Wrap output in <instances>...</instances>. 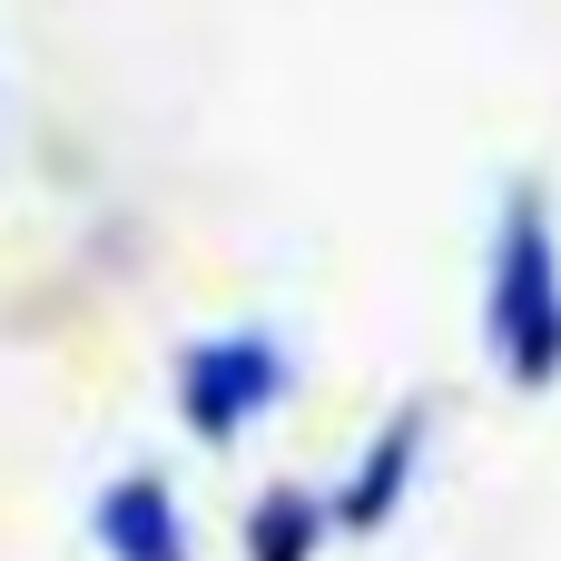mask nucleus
Here are the masks:
<instances>
[{"instance_id":"f257e3e1","label":"nucleus","mask_w":561,"mask_h":561,"mask_svg":"<svg viewBox=\"0 0 561 561\" xmlns=\"http://www.w3.org/2000/svg\"><path fill=\"white\" fill-rule=\"evenodd\" d=\"M483 345H493L503 385H523V394H552L561 385V227H552V197L533 178H513L503 187V217H493Z\"/></svg>"},{"instance_id":"f03ea898","label":"nucleus","mask_w":561,"mask_h":561,"mask_svg":"<svg viewBox=\"0 0 561 561\" xmlns=\"http://www.w3.org/2000/svg\"><path fill=\"white\" fill-rule=\"evenodd\" d=\"M286 385H296V365H286V345H276L266 325L207 335V345L178 355V424H187L197 444H237L256 414L286 404Z\"/></svg>"},{"instance_id":"7ed1b4c3","label":"nucleus","mask_w":561,"mask_h":561,"mask_svg":"<svg viewBox=\"0 0 561 561\" xmlns=\"http://www.w3.org/2000/svg\"><path fill=\"white\" fill-rule=\"evenodd\" d=\"M424 444H434V404H394V414L375 424V444L355 454V473L325 493L345 542H365V533H385V523L404 513V493H414V473H424Z\"/></svg>"},{"instance_id":"20e7f679","label":"nucleus","mask_w":561,"mask_h":561,"mask_svg":"<svg viewBox=\"0 0 561 561\" xmlns=\"http://www.w3.org/2000/svg\"><path fill=\"white\" fill-rule=\"evenodd\" d=\"M89 542H99L108 561H197L168 473H118V483H99V503H89Z\"/></svg>"},{"instance_id":"39448f33","label":"nucleus","mask_w":561,"mask_h":561,"mask_svg":"<svg viewBox=\"0 0 561 561\" xmlns=\"http://www.w3.org/2000/svg\"><path fill=\"white\" fill-rule=\"evenodd\" d=\"M335 542V503L306 483H266L247 503V561H316Z\"/></svg>"}]
</instances>
